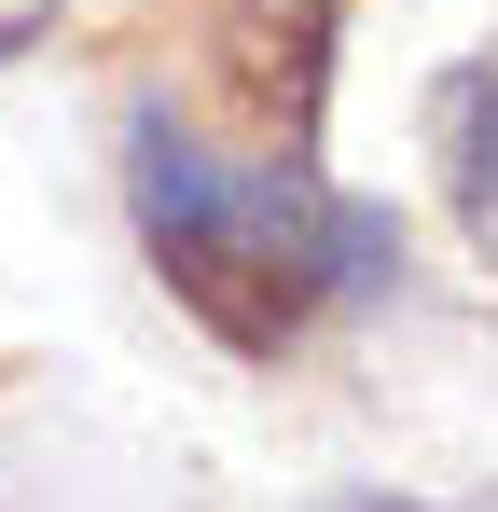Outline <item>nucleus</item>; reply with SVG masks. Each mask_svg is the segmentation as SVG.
<instances>
[{
	"instance_id": "nucleus-1",
	"label": "nucleus",
	"mask_w": 498,
	"mask_h": 512,
	"mask_svg": "<svg viewBox=\"0 0 498 512\" xmlns=\"http://www.w3.org/2000/svg\"><path fill=\"white\" fill-rule=\"evenodd\" d=\"M125 194H139V236H153L166 291L208 319L222 346H291L332 291H360L388 263V222L319 194V167H277V153H208L194 125L139 111L125 125Z\"/></svg>"
},
{
	"instance_id": "nucleus-2",
	"label": "nucleus",
	"mask_w": 498,
	"mask_h": 512,
	"mask_svg": "<svg viewBox=\"0 0 498 512\" xmlns=\"http://www.w3.org/2000/svg\"><path fill=\"white\" fill-rule=\"evenodd\" d=\"M208 56H222V97H236L249 153L305 167L319 153V84H332V0H222Z\"/></svg>"
},
{
	"instance_id": "nucleus-3",
	"label": "nucleus",
	"mask_w": 498,
	"mask_h": 512,
	"mask_svg": "<svg viewBox=\"0 0 498 512\" xmlns=\"http://www.w3.org/2000/svg\"><path fill=\"white\" fill-rule=\"evenodd\" d=\"M443 194H457V236L498 263V56L443 84Z\"/></svg>"
},
{
	"instance_id": "nucleus-4",
	"label": "nucleus",
	"mask_w": 498,
	"mask_h": 512,
	"mask_svg": "<svg viewBox=\"0 0 498 512\" xmlns=\"http://www.w3.org/2000/svg\"><path fill=\"white\" fill-rule=\"evenodd\" d=\"M28 14H42V0H0V42H14V28H28Z\"/></svg>"
},
{
	"instance_id": "nucleus-5",
	"label": "nucleus",
	"mask_w": 498,
	"mask_h": 512,
	"mask_svg": "<svg viewBox=\"0 0 498 512\" xmlns=\"http://www.w3.org/2000/svg\"><path fill=\"white\" fill-rule=\"evenodd\" d=\"M346 512H402V499H346Z\"/></svg>"
}]
</instances>
